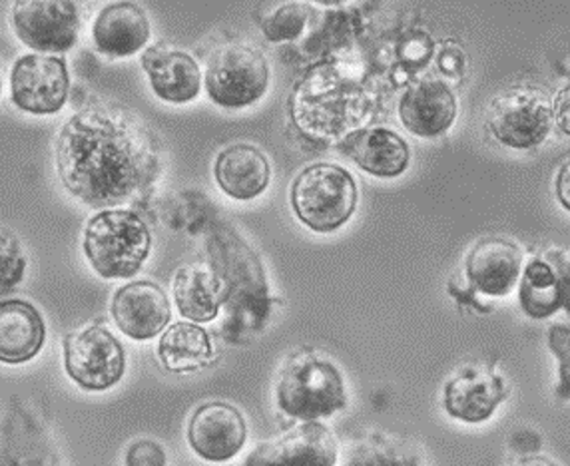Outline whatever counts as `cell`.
I'll return each mask as SVG.
<instances>
[{
    "label": "cell",
    "instance_id": "16",
    "mask_svg": "<svg viewBox=\"0 0 570 466\" xmlns=\"http://www.w3.org/2000/svg\"><path fill=\"white\" fill-rule=\"evenodd\" d=\"M524 254L514 241L499 236L483 238L469 249L465 276L479 294L504 297L519 286L523 274Z\"/></svg>",
    "mask_w": 570,
    "mask_h": 466
},
{
    "label": "cell",
    "instance_id": "14",
    "mask_svg": "<svg viewBox=\"0 0 570 466\" xmlns=\"http://www.w3.org/2000/svg\"><path fill=\"white\" fill-rule=\"evenodd\" d=\"M244 415L234 405L214 400L191 415L188 443L198 457L208 463H226L246 445Z\"/></svg>",
    "mask_w": 570,
    "mask_h": 466
},
{
    "label": "cell",
    "instance_id": "33",
    "mask_svg": "<svg viewBox=\"0 0 570 466\" xmlns=\"http://www.w3.org/2000/svg\"><path fill=\"white\" fill-rule=\"evenodd\" d=\"M554 196L564 210L570 211V158L561 163L554 178Z\"/></svg>",
    "mask_w": 570,
    "mask_h": 466
},
{
    "label": "cell",
    "instance_id": "28",
    "mask_svg": "<svg viewBox=\"0 0 570 466\" xmlns=\"http://www.w3.org/2000/svg\"><path fill=\"white\" fill-rule=\"evenodd\" d=\"M309 19V9L305 4H285L277 9L264 24V34L272 42L297 39Z\"/></svg>",
    "mask_w": 570,
    "mask_h": 466
},
{
    "label": "cell",
    "instance_id": "12",
    "mask_svg": "<svg viewBox=\"0 0 570 466\" xmlns=\"http://www.w3.org/2000/svg\"><path fill=\"white\" fill-rule=\"evenodd\" d=\"M12 27L17 37L39 54H57L77 44L80 17L75 2H17Z\"/></svg>",
    "mask_w": 570,
    "mask_h": 466
},
{
    "label": "cell",
    "instance_id": "32",
    "mask_svg": "<svg viewBox=\"0 0 570 466\" xmlns=\"http://www.w3.org/2000/svg\"><path fill=\"white\" fill-rule=\"evenodd\" d=\"M552 122L570 138V82L552 98Z\"/></svg>",
    "mask_w": 570,
    "mask_h": 466
},
{
    "label": "cell",
    "instance_id": "9",
    "mask_svg": "<svg viewBox=\"0 0 570 466\" xmlns=\"http://www.w3.org/2000/svg\"><path fill=\"white\" fill-rule=\"evenodd\" d=\"M65 367L80 389H112L126 371V353L115 335L92 325L65 339Z\"/></svg>",
    "mask_w": 570,
    "mask_h": 466
},
{
    "label": "cell",
    "instance_id": "7",
    "mask_svg": "<svg viewBox=\"0 0 570 466\" xmlns=\"http://www.w3.org/2000/svg\"><path fill=\"white\" fill-rule=\"evenodd\" d=\"M552 98L534 86H513L493 98L487 110V130L513 150H531L551 136Z\"/></svg>",
    "mask_w": 570,
    "mask_h": 466
},
{
    "label": "cell",
    "instance_id": "19",
    "mask_svg": "<svg viewBox=\"0 0 570 466\" xmlns=\"http://www.w3.org/2000/svg\"><path fill=\"white\" fill-rule=\"evenodd\" d=\"M340 150L363 171L383 180L397 178L411 162L409 143L387 128L353 130L340 142Z\"/></svg>",
    "mask_w": 570,
    "mask_h": 466
},
{
    "label": "cell",
    "instance_id": "31",
    "mask_svg": "<svg viewBox=\"0 0 570 466\" xmlns=\"http://www.w3.org/2000/svg\"><path fill=\"white\" fill-rule=\"evenodd\" d=\"M7 466H58L57 458L48 450L32 443L30 448L22 450H12L7 460Z\"/></svg>",
    "mask_w": 570,
    "mask_h": 466
},
{
    "label": "cell",
    "instance_id": "21",
    "mask_svg": "<svg viewBox=\"0 0 570 466\" xmlns=\"http://www.w3.org/2000/svg\"><path fill=\"white\" fill-rule=\"evenodd\" d=\"M92 39L106 57H132L150 40V20L138 4L115 2L98 12Z\"/></svg>",
    "mask_w": 570,
    "mask_h": 466
},
{
    "label": "cell",
    "instance_id": "15",
    "mask_svg": "<svg viewBox=\"0 0 570 466\" xmlns=\"http://www.w3.org/2000/svg\"><path fill=\"white\" fill-rule=\"evenodd\" d=\"M507 399L501 375L485 365H465L449 379L443 390V407L449 417L469 425L485 423Z\"/></svg>",
    "mask_w": 570,
    "mask_h": 466
},
{
    "label": "cell",
    "instance_id": "2",
    "mask_svg": "<svg viewBox=\"0 0 570 466\" xmlns=\"http://www.w3.org/2000/svg\"><path fill=\"white\" fill-rule=\"evenodd\" d=\"M209 249L214 271L222 279L226 294L224 331L228 341L238 343L259 331L266 321L269 309L266 277L256 254L232 228H219Z\"/></svg>",
    "mask_w": 570,
    "mask_h": 466
},
{
    "label": "cell",
    "instance_id": "10",
    "mask_svg": "<svg viewBox=\"0 0 570 466\" xmlns=\"http://www.w3.org/2000/svg\"><path fill=\"white\" fill-rule=\"evenodd\" d=\"M70 77L67 62L50 54L19 58L10 72V96L22 112L57 115L68 100Z\"/></svg>",
    "mask_w": 570,
    "mask_h": 466
},
{
    "label": "cell",
    "instance_id": "29",
    "mask_svg": "<svg viewBox=\"0 0 570 466\" xmlns=\"http://www.w3.org/2000/svg\"><path fill=\"white\" fill-rule=\"evenodd\" d=\"M549 349L559 361V383H557V399L570 400V327L551 325L547 334Z\"/></svg>",
    "mask_w": 570,
    "mask_h": 466
},
{
    "label": "cell",
    "instance_id": "25",
    "mask_svg": "<svg viewBox=\"0 0 570 466\" xmlns=\"http://www.w3.org/2000/svg\"><path fill=\"white\" fill-rule=\"evenodd\" d=\"M212 339L200 325L180 321L171 325L158 343L160 363L170 373H190L202 369L212 359Z\"/></svg>",
    "mask_w": 570,
    "mask_h": 466
},
{
    "label": "cell",
    "instance_id": "11",
    "mask_svg": "<svg viewBox=\"0 0 570 466\" xmlns=\"http://www.w3.org/2000/svg\"><path fill=\"white\" fill-rule=\"evenodd\" d=\"M519 304L527 317L549 319L570 309V256L547 249L531 257L519 279Z\"/></svg>",
    "mask_w": 570,
    "mask_h": 466
},
{
    "label": "cell",
    "instance_id": "24",
    "mask_svg": "<svg viewBox=\"0 0 570 466\" xmlns=\"http://www.w3.org/2000/svg\"><path fill=\"white\" fill-rule=\"evenodd\" d=\"M226 294L214 267H180L174 277V301L181 317L194 324H209L218 317Z\"/></svg>",
    "mask_w": 570,
    "mask_h": 466
},
{
    "label": "cell",
    "instance_id": "8",
    "mask_svg": "<svg viewBox=\"0 0 570 466\" xmlns=\"http://www.w3.org/2000/svg\"><path fill=\"white\" fill-rule=\"evenodd\" d=\"M269 86L266 57L249 44L229 42L209 57L206 68V90L212 102L238 110L256 105Z\"/></svg>",
    "mask_w": 570,
    "mask_h": 466
},
{
    "label": "cell",
    "instance_id": "37",
    "mask_svg": "<svg viewBox=\"0 0 570 466\" xmlns=\"http://www.w3.org/2000/svg\"><path fill=\"white\" fill-rule=\"evenodd\" d=\"M0 90H2V68H0Z\"/></svg>",
    "mask_w": 570,
    "mask_h": 466
},
{
    "label": "cell",
    "instance_id": "30",
    "mask_svg": "<svg viewBox=\"0 0 570 466\" xmlns=\"http://www.w3.org/2000/svg\"><path fill=\"white\" fill-rule=\"evenodd\" d=\"M168 458L156 440H136L126 453V466H166Z\"/></svg>",
    "mask_w": 570,
    "mask_h": 466
},
{
    "label": "cell",
    "instance_id": "23",
    "mask_svg": "<svg viewBox=\"0 0 570 466\" xmlns=\"http://www.w3.org/2000/svg\"><path fill=\"white\" fill-rule=\"evenodd\" d=\"M47 327L39 309L22 299L0 301V363L20 365L39 355Z\"/></svg>",
    "mask_w": 570,
    "mask_h": 466
},
{
    "label": "cell",
    "instance_id": "22",
    "mask_svg": "<svg viewBox=\"0 0 570 466\" xmlns=\"http://www.w3.org/2000/svg\"><path fill=\"white\" fill-rule=\"evenodd\" d=\"M222 191L234 200L247 201L262 196L272 180L266 153L249 143H234L222 150L214 166Z\"/></svg>",
    "mask_w": 570,
    "mask_h": 466
},
{
    "label": "cell",
    "instance_id": "17",
    "mask_svg": "<svg viewBox=\"0 0 570 466\" xmlns=\"http://www.w3.org/2000/svg\"><path fill=\"white\" fill-rule=\"evenodd\" d=\"M112 317L124 335L134 341H148L170 324V301L163 287L153 281H134L116 291Z\"/></svg>",
    "mask_w": 570,
    "mask_h": 466
},
{
    "label": "cell",
    "instance_id": "26",
    "mask_svg": "<svg viewBox=\"0 0 570 466\" xmlns=\"http://www.w3.org/2000/svg\"><path fill=\"white\" fill-rule=\"evenodd\" d=\"M345 466H423L417 448L385 433H371L347 455Z\"/></svg>",
    "mask_w": 570,
    "mask_h": 466
},
{
    "label": "cell",
    "instance_id": "6",
    "mask_svg": "<svg viewBox=\"0 0 570 466\" xmlns=\"http://www.w3.org/2000/svg\"><path fill=\"white\" fill-rule=\"evenodd\" d=\"M289 201L295 216L307 228L332 234L355 214L357 184L342 166L314 163L295 178Z\"/></svg>",
    "mask_w": 570,
    "mask_h": 466
},
{
    "label": "cell",
    "instance_id": "1",
    "mask_svg": "<svg viewBox=\"0 0 570 466\" xmlns=\"http://www.w3.org/2000/svg\"><path fill=\"white\" fill-rule=\"evenodd\" d=\"M57 170L77 200L90 208H118L142 200L163 170L160 146L128 110L88 106L57 138Z\"/></svg>",
    "mask_w": 570,
    "mask_h": 466
},
{
    "label": "cell",
    "instance_id": "18",
    "mask_svg": "<svg viewBox=\"0 0 570 466\" xmlns=\"http://www.w3.org/2000/svg\"><path fill=\"white\" fill-rule=\"evenodd\" d=\"M456 96L438 78L419 80L400 100L401 125L419 138H438L456 118Z\"/></svg>",
    "mask_w": 570,
    "mask_h": 466
},
{
    "label": "cell",
    "instance_id": "13",
    "mask_svg": "<svg viewBox=\"0 0 570 466\" xmlns=\"http://www.w3.org/2000/svg\"><path fill=\"white\" fill-rule=\"evenodd\" d=\"M337 440L322 423H302L262 443L244 466H335Z\"/></svg>",
    "mask_w": 570,
    "mask_h": 466
},
{
    "label": "cell",
    "instance_id": "34",
    "mask_svg": "<svg viewBox=\"0 0 570 466\" xmlns=\"http://www.w3.org/2000/svg\"><path fill=\"white\" fill-rule=\"evenodd\" d=\"M463 62H465V58L459 50H445L439 58V67L448 75H456L459 70H463Z\"/></svg>",
    "mask_w": 570,
    "mask_h": 466
},
{
    "label": "cell",
    "instance_id": "3",
    "mask_svg": "<svg viewBox=\"0 0 570 466\" xmlns=\"http://www.w3.org/2000/svg\"><path fill=\"white\" fill-rule=\"evenodd\" d=\"M363 86L340 67L315 68L295 90L292 116L295 125L320 138L337 136L360 125L367 115Z\"/></svg>",
    "mask_w": 570,
    "mask_h": 466
},
{
    "label": "cell",
    "instance_id": "4",
    "mask_svg": "<svg viewBox=\"0 0 570 466\" xmlns=\"http://www.w3.org/2000/svg\"><path fill=\"white\" fill-rule=\"evenodd\" d=\"M150 229L136 211L102 210L86 226V259L105 279L136 276L150 256Z\"/></svg>",
    "mask_w": 570,
    "mask_h": 466
},
{
    "label": "cell",
    "instance_id": "35",
    "mask_svg": "<svg viewBox=\"0 0 570 466\" xmlns=\"http://www.w3.org/2000/svg\"><path fill=\"white\" fill-rule=\"evenodd\" d=\"M511 466H559L552 458L541 457V455H529V457H521L514 460Z\"/></svg>",
    "mask_w": 570,
    "mask_h": 466
},
{
    "label": "cell",
    "instance_id": "27",
    "mask_svg": "<svg viewBox=\"0 0 570 466\" xmlns=\"http://www.w3.org/2000/svg\"><path fill=\"white\" fill-rule=\"evenodd\" d=\"M27 259L20 248L19 239L9 231L0 229V296L9 294L19 286L24 277Z\"/></svg>",
    "mask_w": 570,
    "mask_h": 466
},
{
    "label": "cell",
    "instance_id": "36",
    "mask_svg": "<svg viewBox=\"0 0 570 466\" xmlns=\"http://www.w3.org/2000/svg\"><path fill=\"white\" fill-rule=\"evenodd\" d=\"M564 75H567V78L570 80V57L567 58V65H564Z\"/></svg>",
    "mask_w": 570,
    "mask_h": 466
},
{
    "label": "cell",
    "instance_id": "20",
    "mask_svg": "<svg viewBox=\"0 0 570 466\" xmlns=\"http://www.w3.org/2000/svg\"><path fill=\"white\" fill-rule=\"evenodd\" d=\"M142 67L150 78L154 95L164 102L186 105L200 95V67L190 54L181 50L148 48L142 54Z\"/></svg>",
    "mask_w": 570,
    "mask_h": 466
},
{
    "label": "cell",
    "instance_id": "5",
    "mask_svg": "<svg viewBox=\"0 0 570 466\" xmlns=\"http://www.w3.org/2000/svg\"><path fill=\"white\" fill-rule=\"evenodd\" d=\"M277 407L287 417L317 423L347 403L342 373L314 355H297L287 363L276 387Z\"/></svg>",
    "mask_w": 570,
    "mask_h": 466
}]
</instances>
